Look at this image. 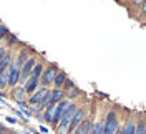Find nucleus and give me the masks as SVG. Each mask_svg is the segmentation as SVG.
Listing matches in <instances>:
<instances>
[{
    "instance_id": "14",
    "label": "nucleus",
    "mask_w": 146,
    "mask_h": 134,
    "mask_svg": "<svg viewBox=\"0 0 146 134\" xmlns=\"http://www.w3.org/2000/svg\"><path fill=\"white\" fill-rule=\"evenodd\" d=\"M91 134H103V123L98 121L95 126H91Z\"/></svg>"
},
{
    "instance_id": "17",
    "label": "nucleus",
    "mask_w": 146,
    "mask_h": 134,
    "mask_svg": "<svg viewBox=\"0 0 146 134\" xmlns=\"http://www.w3.org/2000/svg\"><path fill=\"white\" fill-rule=\"evenodd\" d=\"M5 33H7V28H5V27H0V40L3 38V35H5Z\"/></svg>"
},
{
    "instance_id": "10",
    "label": "nucleus",
    "mask_w": 146,
    "mask_h": 134,
    "mask_svg": "<svg viewBox=\"0 0 146 134\" xmlns=\"http://www.w3.org/2000/svg\"><path fill=\"white\" fill-rule=\"evenodd\" d=\"M42 71H43V65L36 63L35 66H33V70H32V73H30V76H32V78H36V80H40V76H42Z\"/></svg>"
},
{
    "instance_id": "9",
    "label": "nucleus",
    "mask_w": 146,
    "mask_h": 134,
    "mask_svg": "<svg viewBox=\"0 0 146 134\" xmlns=\"http://www.w3.org/2000/svg\"><path fill=\"white\" fill-rule=\"evenodd\" d=\"M65 81H66V75H65V73H58V75H55L53 83H55L56 88H62V86L65 84Z\"/></svg>"
},
{
    "instance_id": "23",
    "label": "nucleus",
    "mask_w": 146,
    "mask_h": 134,
    "mask_svg": "<svg viewBox=\"0 0 146 134\" xmlns=\"http://www.w3.org/2000/svg\"><path fill=\"white\" fill-rule=\"evenodd\" d=\"M2 96H3V94H2V91H0V98H2Z\"/></svg>"
},
{
    "instance_id": "8",
    "label": "nucleus",
    "mask_w": 146,
    "mask_h": 134,
    "mask_svg": "<svg viewBox=\"0 0 146 134\" xmlns=\"http://www.w3.org/2000/svg\"><path fill=\"white\" fill-rule=\"evenodd\" d=\"M91 129V123L88 119H83L80 124L76 126V134H88Z\"/></svg>"
},
{
    "instance_id": "7",
    "label": "nucleus",
    "mask_w": 146,
    "mask_h": 134,
    "mask_svg": "<svg viewBox=\"0 0 146 134\" xmlns=\"http://www.w3.org/2000/svg\"><path fill=\"white\" fill-rule=\"evenodd\" d=\"M83 117H85V111H83V109H78V111L75 113V116L72 117V121H70L68 131H73V129H75V127H76V126L83 121Z\"/></svg>"
},
{
    "instance_id": "15",
    "label": "nucleus",
    "mask_w": 146,
    "mask_h": 134,
    "mask_svg": "<svg viewBox=\"0 0 146 134\" xmlns=\"http://www.w3.org/2000/svg\"><path fill=\"white\" fill-rule=\"evenodd\" d=\"M135 127H136V126L133 124V123H128V124L125 126V129L119 134H135Z\"/></svg>"
},
{
    "instance_id": "19",
    "label": "nucleus",
    "mask_w": 146,
    "mask_h": 134,
    "mask_svg": "<svg viewBox=\"0 0 146 134\" xmlns=\"http://www.w3.org/2000/svg\"><path fill=\"white\" fill-rule=\"evenodd\" d=\"M133 3H135V5H143L145 0H133Z\"/></svg>"
},
{
    "instance_id": "5",
    "label": "nucleus",
    "mask_w": 146,
    "mask_h": 134,
    "mask_svg": "<svg viewBox=\"0 0 146 134\" xmlns=\"http://www.w3.org/2000/svg\"><path fill=\"white\" fill-rule=\"evenodd\" d=\"M55 75H56V66H55V65H52V66H50V68L45 71V75L42 76V78H43V80H42V83H43V86H45V88L50 84V83H53Z\"/></svg>"
},
{
    "instance_id": "18",
    "label": "nucleus",
    "mask_w": 146,
    "mask_h": 134,
    "mask_svg": "<svg viewBox=\"0 0 146 134\" xmlns=\"http://www.w3.org/2000/svg\"><path fill=\"white\" fill-rule=\"evenodd\" d=\"M5 55H7V50H5V48H0V60H2Z\"/></svg>"
},
{
    "instance_id": "11",
    "label": "nucleus",
    "mask_w": 146,
    "mask_h": 134,
    "mask_svg": "<svg viewBox=\"0 0 146 134\" xmlns=\"http://www.w3.org/2000/svg\"><path fill=\"white\" fill-rule=\"evenodd\" d=\"M0 86H2V88L9 86V68L0 73Z\"/></svg>"
},
{
    "instance_id": "6",
    "label": "nucleus",
    "mask_w": 146,
    "mask_h": 134,
    "mask_svg": "<svg viewBox=\"0 0 146 134\" xmlns=\"http://www.w3.org/2000/svg\"><path fill=\"white\" fill-rule=\"evenodd\" d=\"M38 81H40V80L28 76L27 81H25V86H23V91H25V94H33V93H35L36 86H38Z\"/></svg>"
},
{
    "instance_id": "21",
    "label": "nucleus",
    "mask_w": 146,
    "mask_h": 134,
    "mask_svg": "<svg viewBox=\"0 0 146 134\" xmlns=\"http://www.w3.org/2000/svg\"><path fill=\"white\" fill-rule=\"evenodd\" d=\"M65 83H66V88H73V83H72V81H65Z\"/></svg>"
},
{
    "instance_id": "16",
    "label": "nucleus",
    "mask_w": 146,
    "mask_h": 134,
    "mask_svg": "<svg viewBox=\"0 0 146 134\" xmlns=\"http://www.w3.org/2000/svg\"><path fill=\"white\" fill-rule=\"evenodd\" d=\"M135 134H146L145 123H139V124H138V127H135Z\"/></svg>"
},
{
    "instance_id": "20",
    "label": "nucleus",
    "mask_w": 146,
    "mask_h": 134,
    "mask_svg": "<svg viewBox=\"0 0 146 134\" xmlns=\"http://www.w3.org/2000/svg\"><path fill=\"white\" fill-rule=\"evenodd\" d=\"M9 42H12V43H15V42H17V38H15L13 35H10V36H9Z\"/></svg>"
},
{
    "instance_id": "4",
    "label": "nucleus",
    "mask_w": 146,
    "mask_h": 134,
    "mask_svg": "<svg viewBox=\"0 0 146 134\" xmlns=\"http://www.w3.org/2000/svg\"><path fill=\"white\" fill-rule=\"evenodd\" d=\"M46 91H48V88H45V86H43L42 89L35 91L33 94H30V104H40V103L43 101V98H45Z\"/></svg>"
},
{
    "instance_id": "12",
    "label": "nucleus",
    "mask_w": 146,
    "mask_h": 134,
    "mask_svg": "<svg viewBox=\"0 0 146 134\" xmlns=\"http://www.w3.org/2000/svg\"><path fill=\"white\" fill-rule=\"evenodd\" d=\"M10 60H12V56H10V55H5V56L0 60V73L3 71V70H7V68H9Z\"/></svg>"
},
{
    "instance_id": "3",
    "label": "nucleus",
    "mask_w": 146,
    "mask_h": 134,
    "mask_svg": "<svg viewBox=\"0 0 146 134\" xmlns=\"http://www.w3.org/2000/svg\"><path fill=\"white\" fill-rule=\"evenodd\" d=\"M35 58H28L27 61L23 63V68H20V80L27 81V78L30 76V73H32V70H33V66H35Z\"/></svg>"
},
{
    "instance_id": "13",
    "label": "nucleus",
    "mask_w": 146,
    "mask_h": 134,
    "mask_svg": "<svg viewBox=\"0 0 146 134\" xmlns=\"http://www.w3.org/2000/svg\"><path fill=\"white\" fill-rule=\"evenodd\" d=\"M13 98L17 99V101H23V98H25V91H23V88L15 89V91H13Z\"/></svg>"
},
{
    "instance_id": "2",
    "label": "nucleus",
    "mask_w": 146,
    "mask_h": 134,
    "mask_svg": "<svg viewBox=\"0 0 146 134\" xmlns=\"http://www.w3.org/2000/svg\"><path fill=\"white\" fill-rule=\"evenodd\" d=\"M118 133V119H116V113H108L106 121L103 124V134H116Z\"/></svg>"
},
{
    "instance_id": "25",
    "label": "nucleus",
    "mask_w": 146,
    "mask_h": 134,
    "mask_svg": "<svg viewBox=\"0 0 146 134\" xmlns=\"http://www.w3.org/2000/svg\"><path fill=\"white\" fill-rule=\"evenodd\" d=\"M116 2H118V0H116Z\"/></svg>"
},
{
    "instance_id": "1",
    "label": "nucleus",
    "mask_w": 146,
    "mask_h": 134,
    "mask_svg": "<svg viewBox=\"0 0 146 134\" xmlns=\"http://www.w3.org/2000/svg\"><path fill=\"white\" fill-rule=\"evenodd\" d=\"M63 94H65V91L60 89V88H55V89H52V91H46L43 101H42L40 104H36V109H33V111H40V109L50 106V104H55V103L62 101V99H63Z\"/></svg>"
},
{
    "instance_id": "22",
    "label": "nucleus",
    "mask_w": 146,
    "mask_h": 134,
    "mask_svg": "<svg viewBox=\"0 0 146 134\" xmlns=\"http://www.w3.org/2000/svg\"><path fill=\"white\" fill-rule=\"evenodd\" d=\"M7 121H9V123H10V124H13V123H15V119H13V117H7Z\"/></svg>"
},
{
    "instance_id": "24",
    "label": "nucleus",
    "mask_w": 146,
    "mask_h": 134,
    "mask_svg": "<svg viewBox=\"0 0 146 134\" xmlns=\"http://www.w3.org/2000/svg\"><path fill=\"white\" fill-rule=\"evenodd\" d=\"M0 134H3V133H2V131H0Z\"/></svg>"
}]
</instances>
